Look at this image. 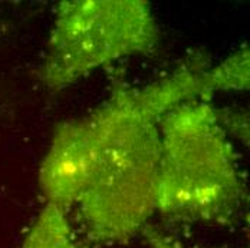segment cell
<instances>
[{
	"label": "cell",
	"instance_id": "obj_1",
	"mask_svg": "<svg viewBox=\"0 0 250 248\" xmlns=\"http://www.w3.org/2000/svg\"><path fill=\"white\" fill-rule=\"evenodd\" d=\"M207 68L208 63L196 55L141 88L114 80V121L94 174L76 202L86 237L94 244H123L148 225L155 212L160 122L181 102L208 100L204 88Z\"/></svg>",
	"mask_w": 250,
	"mask_h": 248
},
{
	"label": "cell",
	"instance_id": "obj_2",
	"mask_svg": "<svg viewBox=\"0 0 250 248\" xmlns=\"http://www.w3.org/2000/svg\"><path fill=\"white\" fill-rule=\"evenodd\" d=\"M160 134L155 212L180 223H231L246 187L219 109L206 99L181 102L163 116Z\"/></svg>",
	"mask_w": 250,
	"mask_h": 248
},
{
	"label": "cell",
	"instance_id": "obj_3",
	"mask_svg": "<svg viewBox=\"0 0 250 248\" xmlns=\"http://www.w3.org/2000/svg\"><path fill=\"white\" fill-rule=\"evenodd\" d=\"M160 40L147 0L58 3L38 77L59 92L117 60L154 53Z\"/></svg>",
	"mask_w": 250,
	"mask_h": 248
},
{
	"label": "cell",
	"instance_id": "obj_4",
	"mask_svg": "<svg viewBox=\"0 0 250 248\" xmlns=\"http://www.w3.org/2000/svg\"><path fill=\"white\" fill-rule=\"evenodd\" d=\"M115 115L109 94L92 112L56 126L39 168V188L46 204L68 212L86 188Z\"/></svg>",
	"mask_w": 250,
	"mask_h": 248
},
{
	"label": "cell",
	"instance_id": "obj_5",
	"mask_svg": "<svg viewBox=\"0 0 250 248\" xmlns=\"http://www.w3.org/2000/svg\"><path fill=\"white\" fill-rule=\"evenodd\" d=\"M19 248H79L68 220V212L45 202Z\"/></svg>",
	"mask_w": 250,
	"mask_h": 248
},
{
	"label": "cell",
	"instance_id": "obj_6",
	"mask_svg": "<svg viewBox=\"0 0 250 248\" xmlns=\"http://www.w3.org/2000/svg\"><path fill=\"white\" fill-rule=\"evenodd\" d=\"M250 59L248 45L233 52L216 66L204 71L206 95L210 98L216 92H239L249 89Z\"/></svg>",
	"mask_w": 250,
	"mask_h": 248
},
{
	"label": "cell",
	"instance_id": "obj_7",
	"mask_svg": "<svg viewBox=\"0 0 250 248\" xmlns=\"http://www.w3.org/2000/svg\"><path fill=\"white\" fill-rule=\"evenodd\" d=\"M141 234L150 248H184L178 243H175L173 238H170L167 234H164L158 228L152 227L151 224L143 228Z\"/></svg>",
	"mask_w": 250,
	"mask_h": 248
}]
</instances>
